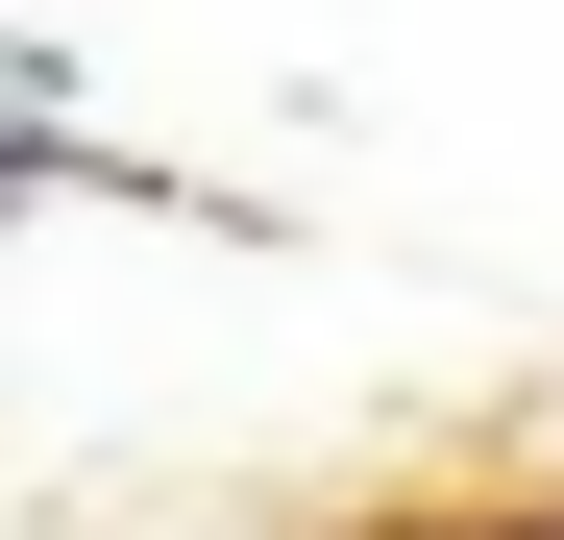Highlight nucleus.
I'll list each match as a JSON object with an SVG mask.
<instances>
[{"label": "nucleus", "mask_w": 564, "mask_h": 540, "mask_svg": "<svg viewBox=\"0 0 564 540\" xmlns=\"http://www.w3.org/2000/svg\"><path fill=\"white\" fill-rule=\"evenodd\" d=\"M516 540H564V516H516Z\"/></svg>", "instance_id": "nucleus-2"}, {"label": "nucleus", "mask_w": 564, "mask_h": 540, "mask_svg": "<svg viewBox=\"0 0 564 540\" xmlns=\"http://www.w3.org/2000/svg\"><path fill=\"white\" fill-rule=\"evenodd\" d=\"M25 197H50V123H25V148H0V222H25Z\"/></svg>", "instance_id": "nucleus-1"}]
</instances>
